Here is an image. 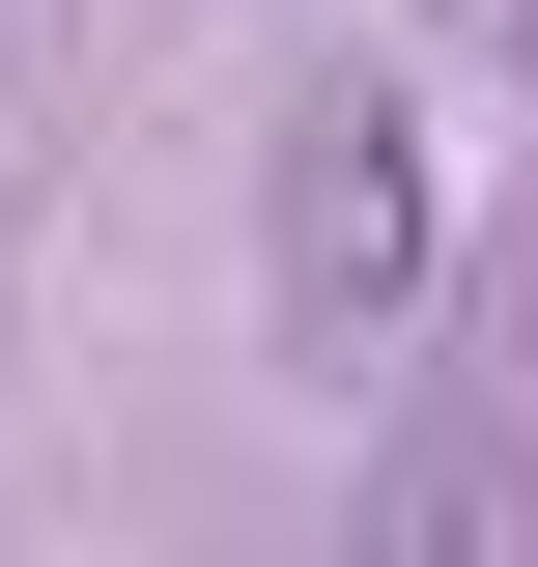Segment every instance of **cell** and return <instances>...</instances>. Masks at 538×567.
<instances>
[{
	"label": "cell",
	"mask_w": 538,
	"mask_h": 567,
	"mask_svg": "<svg viewBox=\"0 0 538 567\" xmlns=\"http://www.w3.org/2000/svg\"><path fill=\"white\" fill-rule=\"evenodd\" d=\"M256 256H283V312H312V341H397V312H425V142L369 114V85H340V114H283Z\"/></svg>",
	"instance_id": "obj_1"
},
{
	"label": "cell",
	"mask_w": 538,
	"mask_h": 567,
	"mask_svg": "<svg viewBox=\"0 0 538 567\" xmlns=\"http://www.w3.org/2000/svg\"><path fill=\"white\" fill-rule=\"evenodd\" d=\"M369 567H510V454H397V511H369Z\"/></svg>",
	"instance_id": "obj_2"
},
{
	"label": "cell",
	"mask_w": 538,
	"mask_h": 567,
	"mask_svg": "<svg viewBox=\"0 0 538 567\" xmlns=\"http://www.w3.org/2000/svg\"><path fill=\"white\" fill-rule=\"evenodd\" d=\"M510 58H538V0H510Z\"/></svg>",
	"instance_id": "obj_3"
}]
</instances>
